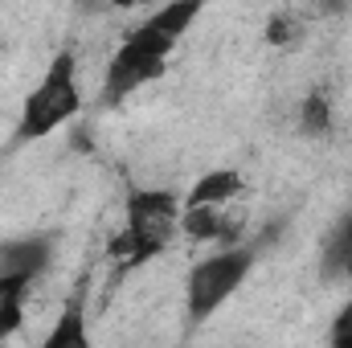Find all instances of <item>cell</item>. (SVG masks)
Instances as JSON below:
<instances>
[{
    "label": "cell",
    "instance_id": "cell-4",
    "mask_svg": "<svg viewBox=\"0 0 352 348\" xmlns=\"http://www.w3.org/2000/svg\"><path fill=\"white\" fill-rule=\"evenodd\" d=\"M254 246H226L221 254H209L188 270V316L209 320L250 274Z\"/></svg>",
    "mask_w": 352,
    "mask_h": 348
},
{
    "label": "cell",
    "instance_id": "cell-13",
    "mask_svg": "<svg viewBox=\"0 0 352 348\" xmlns=\"http://www.w3.org/2000/svg\"><path fill=\"white\" fill-rule=\"evenodd\" d=\"M291 37H295V17L278 12V17L266 21V41L270 45H291Z\"/></svg>",
    "mask_w": 352,
    "mask_h": 348
},
{
    "label": "cell",
    "instance_id": "cell-7",
    "mask_svg": "<svg viewBox=\"0 0 352 348\" xmlns=\"http://www.w3.org/2000/svg\"><path fill=\"white\" fill-rule=\"evenodd\" d=\"M90 332H87V287L78 283L54 324V332L45 336V348H87Z\"/></svg>",
    "mask_w": 352,
    "mask_h": 348
},
{
    "label": "cell",
    "instance_id": "cell-1",
    "mask_svg": "<svg viewBox=\"0 0 352 348\" xmlns=\"http://www.w3.org/2000/svg\"><path fill=\"white\" fill-rule=\"evenodd\" d=\"M205 0H168L164 8H156L144 25H135L123 45L115 50L111 66H107V78H102V102L115 107L123 102L131 90H140L144 83H156L164 70H168V58H173L176 41L192 29V21L201 17Z\"/></svg>",
    "mask_w": 352,
    "mask_h": 348
},
{
    "label": "cell",
    "instance_id": "cell-5",
    "mask_svg": "<svg viewBox=\"0 0 352 348\" xmlns=\"http://www.w3.org/2000/svg\"><path fill=\"white\" fill-rule=\"evenodd\" d=\"M180 230H184V238H192V242L238 246V242H242V230H246V217L226 213L221 205H184Z\"/></svg>",
    "mask_w": 352,
    "mask_h": 348
},
{
    "label": "cell",
    "instance_id": "cell-9",
    "mask_svg": "<svg viewBox=\"0 0 352 348\" xmlns=\"http://www.w3.org/2000/svg\"><path fill=\"white\" fill-rule=\"evenodd\" d=\"M242 188H246L242 173H234V168H213V173H205L192 188H188L184 205H226V201L242 197Z\"/></svg>",
    "mask_w": 352,
    "mask_h": 348
},
{
    "label": "cell",
    "instance_id": "cell-8",
    "mask_svg": "<svg viewBox=\"0 0 352 348\" xmlns=\"http://www.w3.org/2000/svg\"><path fill=\"white\" fill-rule=\"evenodd\" d=\"M320 274L328 283H349L352 279V209L332 226L324 254H320Z\"/></svg>",
    "mask_w": 352,
    "mask_h": 348
},
{
    "label": "cell",
    "instance_id": "cell-3",
    "mask_svg": "<svg viewBox=\"0 0 352 348\" xmlns=\"http://www.w3.org/2000/svg\"><path fill=\"white\" fill-rule=\"evenodd\" d=\"M82 111V87H78V58L70 50L54 54V62L45 66L41 83L25 94L21 102V119H16V140L33 144L45 140L50 131H58L62 123H70Z\"/></svg>",
    "mask_w": 352,
    "mask_h": 348
},
{
    "label": "cell",
    "instance_id": "cell-2",
    "mask_svg": "<svg viewBox=\"0 0 352 348\" xmlns=\"http://www.w3.org/2000/svg\"><path fill=\"white\" fill-rule=\"evenodd\" d=\"M180 197L173 188H131L123 209V230L107 242V254L119 262V274L160 259L180 230Z\"/></svg>",
    "mask_w": 352,
    "mask_h": 348
},
{
    "label": "cell",
    "instance_id": "cell-6",
    "mask_svg": "<svg viewBox=\"0 0 352 348\" xmlns=\"http://www.w3.org/2000/svg\"><path fill=\"white\" fill-rule=\"evenodd\" d=\"M54 254V238H16L0 246V274H21V279H37Z\"/></svg>",
    "mask_w": 352,
    "mask_h": 348
},
{
    "label": "cell",
    "instance_id": "cell-14",
    "mask_svg": "<svg viewBox=\"0 0 352 348\" xmlns=\"http://www.w3.org/2000/svg\"><path fill=\"white\" fill-rule=\"evenodd\" d=\"M324 8H344V0H324Z\"/></svg>",
    "mask_w": 352,
    "mask_h": 348
},
{
    "label": "cell",
    "instance_id": "cell-12",
    "mask_svg": "<svg viewBox=\"0 0 352 348\" xmlns=\"http://www.w3.org/2000/svg\"><path fill=\"white\" fill-rule=\"evenodd\" d=\"M328 340L336 348H352V299L336 312V320H332V328H328Z\"/></svg>",
    "mask_w": 352,
    "mask_h": 348
},
{
    "label": "cell",
    "instance_id": "cell-11",
    "mask_svg": "<svg viewBox=\"0 0 352 348\" xmlns=\"http://www.w3.org/2000/svg\"><path fill=\"white\" fill-rule=\"evenodd\" d=\"M299 131H303L307 140L332 131V98H328L324 87L307 90V98H303V107H299Z\"/></svg>",
    "mask_w": 352,
    "mask_h": 348
},
{
    "label": "cell",
    "instance_id": "cell-10",
    "mask_svg": "<svg viewBox=\"0 0 352 348\" xmlns=\"http://www.w3.org/2000/svg\"><path fill=\"white\" fill-rule=\"evenodd\" d=\"M29 287H33V279H21V274H0V340H8V336L21 328Z\"/></svg>",
    "mask_w": 352,
    "mask_h": 348
}]
</instances>
